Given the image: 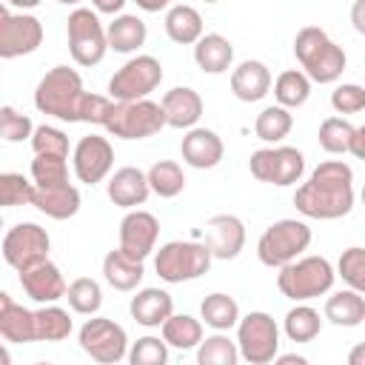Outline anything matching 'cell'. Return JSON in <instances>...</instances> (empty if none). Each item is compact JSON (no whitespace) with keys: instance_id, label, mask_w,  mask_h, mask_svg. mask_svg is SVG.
I'll return each instance as SVG.
<instances>
[{"instance_id":"cell-1","label":"cell","mask_w":365,"mask_h":365,"mask_svg":"<svg viewBox=\"0 0 365 365\" xmlns=\"http://www.w3.org/2000/svg\"><path fill=\"white\" fill-rule=\"evenodd\" d=\"M294 205L311 220H339L354 208V171L342 160L319 163L294 191Z\"/></svg>"},{"instance_id":"cell-2","label":"cell","mask_w":365,"mask_h":365,"mask_svg":"<svg viewBox=\"0 0 365 365\" xmlns=\"http://www.w3.org/2000/svg\"><path fill=\"white\" fill-rule=\"evenodd\" d=\"M86 88L83 80L74 68L68 66H54L48 68L37 88H34V106L43 114H51L63 123H83V103H86Z\"/></svg>"},{"instance_id":"cell-3","label":"cell","mask_w":365,"mask_h":365,"mask_svg":"<svg viewBox=\"0 0 365 365\" xmlns=\"http://www.w3.org/2000/svg\"><path fill=\"white\" fill-rule=\"evenodd\" d=\"M294 54L314 83H336L348 63L342 46H336L319 26H305L297 31Z\"/></svg>"},{"instance_id":"cell-4","label":"cell","mask_w":365,"mask_h":365,"mask_svg":"<svg viewBox=\"0 0 365 365\" xmlns=\"http://www.w3.org/2000/svg\"><path fill=\"white\" fill-rule=\"evenodd\" d=\"M334 279H336V271L325 257H297L294 262L279 268L277 288L282 291V297L294 302H305L328 294Z\"/></svg>"},{"instance_id":"cell-5","label":"cell","mask_w":365,"mask_h":365,"mask_svg":"<svg viewBox=\"0 0 365 365\" xmlns=\"http://www.w3.org/2000/svg\"><path fill=\"white\" fill-rule=\"evenodd\" d=\"M211 248L205 242H194V240H171L165 245H160V251L154 254V271L160 279L177 285V282H191L200 279L208 268H211Z\"/></svg>"},{"instance_id":"cell-6","label":"cell","mask_w":365,"mask_h":365,"mask_svg":"<svg viewBox=\"0 0 365 365\" xmlns=\"http://www.w3.org/2000/svg\"><path fill=\"white\" fill-rule=\"evenodd\" d=\"M163 125H168L163 103L143 97V100H114L103 128L120 140H145L154 137Z\"/></svg>"},{"instance_id":"cell-7","label":"cell","mask_w":365,"mask_h":365,"mask_svg":"<svg viewBox=\"0 0 365 365\" xmlns=\"http://www.w3.org/2000/svg\"><path fill=\"white\" fill-rule=\"evenodd\" d=\"M311 245V228L302 220H277L271 222L259 242H257V257L268 268H282L294 262L305 248Z\"/></svg>"},{"instance_id":"cell-8","label":"cell","mask_w":365,"mask_h":365,"mask_svg":"<svg viewBox=\"0 0 365 365\" xmlns=\"http://www.w3.org/2000/svg\"><path fill=\"white\" fill-rule=\"evenodd\" d=\"M66 34H68V51L77 66H97L106 51H108V34L91 9H74L66 20Z\"/></svg>"},{"instance_id":"cell-9","label":"cell","mask_w":365,"mask_h":365,"mask_svg":"<svg viewBox=\"0 0 365 365\" xmlns=\"http://www.w3.org/2000/svg\"><path fill=\"white\" fill-rule=\"evenodd\" d=\"M237 345L240 356L251 365H268L279 351V325L265 311H251L237 322Z\"/></svg>"},{"instance_id":"cell-10","label":"cell","mask_w":365,"mask_h":365,"mask_svg":"<svg viewBox=\"0 0 365 365\" xmlns=\"http://www.w3.org/2000/svg\"><path fill=\"white\" fill-rule=\"evenodd\" d=\"M163 83V66L151 54H137L123 63L108 80L111 100H143Z\"/></svg>"},{"instance_id":"cell-11","label":"cell","mask_w":365,"mask_h":365,"mask_svg":"<svg viewBox=\"0 0 365 365\" xmlns=\"http://www.w3.org/2000/svg\"><path fill=\"white\" fill-rule=\"evenodd\" d=\"M80 348L94 359V362H106V365H114L120 359L128 356V334L123 325H117L114 319L108 317H91L83 322L80 334Z\"/></svg>"},{"instance_id":"cell-12","label":"cell","mask_w":365,"mask_h":365,"mask_svg":"<svg viewBox=\"0 0 365 365\" xmlns=\"http://www.w3.org/2000/svg\"><path fill=\"white\" fill-rule=\"evenodd\" d=\"M251 177L271 185H294L299 182L305 171V157L299 148L291 145H274V148H257L248 160Z\"/></svg>"},{"instance_id":"cell-13","label":"cell","mask_w":365,"mask_h":365,"mask_svg":"<svg viewBox=\"0 0 365 365\" xmlns=\"http://www.w3.org/2000/svg\"><path fill=\"white\" fill-rule=\"evenodd\" d=\"M48 248H51L48 231L40 228L37 222H17L3 237V259L17 274L43 262V259H48Z\"/></svg>"},{"instance_id":"cell-14","label":"cell","mask_w":365,"mask_h":365,"mask_svg":"<svg viewBox=\"0 0 365 365\" xmlns=\"http://www.w3.org/2000/svg\"><path fill=\"white\" fill-rule=\"evenodd\" d=\"M43 43V23L34 14H14L9 6L0 11V57L14 60L37 51Z\"/></svg>"},{"instance_id":"cell-15","label":"cell","mask_w":365,"mask_h":365,"mask_svg":"<svg viewBox=\"0 0 365 365\" xmlns=\"http://www.w3.org/2000/svg\"><path fill=\"white\" fill-rule=\"evenodd\" d=\"M71 163H74V174H77L80 182H86V185L103 182L108 177L111 165H114V148L106 137L88 134L74 145Z\"/></svg>"},{"instance_id":"cell-16","label":"cell","mask_w":365,"mask_h":365,"mask_svg":"<svg viewBox=\"0 0 365 365\" xmlns=\"http://www.w3.org/2000/svg\"><path fill=\"white\" fill-rule=\"evenodd\" d=\"M157 234H160V222L151 211L128 208V214L120 222V245L117 248L134 259H145L157 245Z\"/></svg>"},{"instance_id":"cell-17","label":"cell","mask_w":365,"mask_h":365,"mask_svg":"<svg viewBox=\"0 0 365 365\" xmlns=\"http://www.w3.org/2000/svg\"><path fill=\"white\" fill-rule=\"evenodd\" d=\"M20 288L29 299H34L37 305H48V302H57L66 297L68 285L60 274V268L51 262V259H43L26 271H20Z\"/></svg>"},{"instance_id":"cell-18","label":"cell","mask_w":365,"mask_h":365,"mask_svg":"<svg viewBox=\"0 0 365 365\" xmlns=\"http://www.w3.org/2000/svg\"><path fill=\"white\" fill-rule=\"evenodd\" d=\"M205 245L214 259H234L245 245V225L234 214H217L205 222Z\"/></svg>"},{"instance_id":"cell-19","label":"cell","mask_w":365,"mask_h":365,"mask_svg":"<svg viewBox=\"0 0 365 365\" xmlns=\"http://www.w3.org/2000/svg\"><path fill=\"white\" fill-rule=\"evenodd\" d=\"M106 194L114 205L120 208H137L148 200L151 194V182H148V174L134 168V165H125V168H117L106 185Z\"/></svg>"},{"instance_id":"cell-20","label":"cell","mask_w":365,"mask_h":365,"mask_svg":"<svg viewBox=\"0 0 365 365\" xmlns=\"http://www.w3.org/2000/svg\"><path fill=\"white\" fill-rule=\"evenodd\" d=\"M180 151H182V160L191 165V168H214L220 165L222 154H225V145L220 140L217 131L211 128H188V134L182 137L180 143Z\"/></svg>"},{"instance_id":"cell-21","label":"cell","mask_w":365,"mask_h":365,"mask_svg":"<svg viewBox=\"0 0 365 365\" xmlns=\"http://www.w3.org/2000/svg\"><path fill=\"white\" fill-rule=\"evenodd\" d=\"M231 91L242 103H259L271 91V71L259 60H242L231 71Z\"/></svg>"},{"instance_id":"cell-22","label":"cell","mask_w":365,"mask_h":365,"mask_svg":"<svg viewBox=\"0 0 365 365\" xmlns=\"http://www.w3.org/2000/svg\"><path fill=\"white\" fill-rule=\"evenodd\" d=\"M160 103L165 111V123L171 128H194L197 120L202 117V97L188 86H177L165 91Z\"/></svg>"},{"instance_id":"cell-23","label":"cell","mask_w":365,"mask_h":365,"mask_svg":"<svg viewBox=\"0 0 365 365\" xmlns=\"http://www.w3.org/2000/svg\"><path fill=\"white\" fill-rule=\"evenodd\" d=\"M0 336L6 342H11V345L37 342V334H34V311H29L20 302H14L6 291L0 294Z\"/></svg>"},{"instance_id":"cell-24","label":"cell","mask_w":365,"mask_h":365,"mask_svg":"<svg viewBox=\"0 0 365 365\" xmlns=\"http://www.w3.org/2000/svg\"><path fill=\"white\" fill-rule=\"evenodd\" d=\"M128 311H131L134 322H140L145 328H160L174 314V299L163 288H143L131 297Z\"/></svg>"},{"instance_id":"cell-25","label":"cell","mask_w":365,"mask_h":365,"mask_svg":"<svg viewBox=\"0 0 365 365\" xmlns=\"http://www.w3.org/2000/svg\"><path fill=\"white\" fill-rule=\"evenodd\" d=\"M40 214L51 217V220H71L80 211V191L71 182L63 185H51V188H37L34 191V202H31Z\"/></svg>"},{"instance_id":"cell-26","label":"cell","mask_w":365,"mask_h":365,"mask_svg":"<svg viewBox=\"0 0 365 365\" xmlns=\"http://www.w3.org/2000/svg\"><path fill=\"white\" fill-rule=\"evenodd\" d=\"M103 277L106 282L114 288V291H134L143 277H145V268H143V259H134L128 257L125 251H108L106 259H103Z\"/></svg>"},{"instance_id":"cell-27","label":"cell","mask_w":365,"mask_h":365,"mask_svg":"<svg viewBox=\"0 0 365 365\" xmlns=\"http://www.w3.org/2000/svg\"><path fill=\"white\" fill-rule=\"evenodd\" d=\"M194 60L205 74H222L234 63V46L222 34H202L194 43Z\"/></svg>"},{"instance_id":"cell-28","label":"cell","mask_w":365,"mask_h":365,"mask_svg":"<svg viewBox=\"0 0 365 365\" xmlns=\"http://www.w3.org/2000/svg\"><path fill=\"white\" fill-rule=\"evenodd\" d=\"M325 319L339 328H356L365 319V297L354 288L331 294L325 299Z\"/></svg>"},{"instance_id":"cell-29","label":"cell","mask_w":365,"mask_h":365,"mask_svg":"<svg viewBox=\"0 0 365 365\" xmlns=\"http://www.w3.org/2000/svg\"><path fill=\"white\" fill-rule=\"evenodd\" d=\"M165 34L180 46H194L202 37V17L194 6L177 3L165 14Z\"/></svg>"},{"instance_id":"cell-30","label":"cell","mask_w":365,"mask_h":365,"mask_svg":"<svg viewBox=\"0 0 365 365\" xmlns=\"http://www.w3.org/2000/svg\"><path fill=\"white\" fill-rule=\"evenodd\" d=\"M106 34H108V48L120 54H131L145 43L148 29L137 14H117L114 23H108Z\"/></svg>"},{"instance_id":"cell-31","label":"cell","mask_w":365,"mask_h":365,"mask_svg":"<svg viewBox=\"0 0 365 365\" xmlns=\"http://www.w3.org/2000/svg\"><path fill=\"white\" fill-rule=\"evenodd\" d=\"M200 317L208 328L214 331H231L237 322H240V305L234 297L222 294V291H214L202 299L200 305Z\"/></svg>"},{"instance_id":"cell-32","label":"cell","mask_w":365,"mask_h":365,"mask_svg":"<svg viewBox=\"0 0 365 365\" xmlns=\"http://www.w3.org/2000/svg\"><path fill=\"white\" fill-rule=\"evenodd\" d=\"M34 334L37 342H63L71 334V317L60 305L48 302L34 311Z\"/></svg>"},{"instance_id":"cell-33","label":"cell","mask_w":365,"mask_h":365,"mask_svg":"<svg viewBox=\"0 0 365 365\" xmlns=\"http://www.w3.org/2000/svg\"><path fill=\"white\" fill-rule=\"evenodd\" d=\"M163 339L171 345V348H180V351H188V348H197L202 342V322L188 317V314H171L163 325Z\"/></svg>"},{"instance_id":"cell-34","label":"cell","mask_w":365,"mask_h":365,"mask_svg":"<svg viewBox=\"0 0 365 365\" xmlns=\"http://www.w3.org/2000/svg\"><path fill=\"white\" fill-rule=\"evenodd\" d=\"M274 97L285 108H299L311 97V77L299 68H288L274 80Z\"/></svg>"},{"instance_id":"cell-35","label":"cell","mask_w":365,"mask_h":365,"mask_svg":"<svg viewBox=\"0 0 365 365\" xmlns=\"http://www.w3.org/2000/svg\"><path fill=\"white\" fill-rule=\"evenodd\" d=\"M282 328H285V336L291 342H311V339L319 336L322 319H319V311H314L311 305H294L285 314Z\"/></svg>"},{"instance_id":"cell-36","label":"cell","mask_w":365,"mask_h":365,"mask_svg":"<svg viewBox=\"0 0 365 365\" xmlns=\"http://www.w3.org/2000/svg\"><path fill=\"white\" fill-rule=\"evenodd\" d=\"M291 125H294V117H291V111H288L285 106H279V103L262 108V111L257 114V120H254V131H257V137H259L262 143H279V140H285L288 131H291Z\"/></svg>"},{"instance_id":"cell-37","label":"cell","mask_w":365,"mask_h":365,"mask_svg":"<svg viewBox=\"0 0 365 365\" xmlns=\"http://www.w3.org/2000/svg\"><path fill=\"white\" fill-rule=\"evenodd\" d=\"M148 182H151V191L157 197L171 200V197H177L185 188V174H182L180 163H174V160H157L148 168Z\"/></svg>"},{"instance_id":"cell-38","label":"cell","mask_w":365,"mask_h":365,"mask_svg":"<svg viewBox=\"0 0 365 365\" xmlns=\"http://www.w3.org/2000/svg\"><path fill=\"white\" fill-rule=\"evenodd\" d=\"M66 299H68V305H71L74 314L94 317V314L100 311V305H103V288H100V282L91 279V277H77V279L68 285Z\"/></svg>"},{"instance_id":"cell-39","label":"cell","mask_w":365,"mask_h":365,"mask_svg":"<svg viewBox=\"0 0 365 365\" xmlns=\"http://www.w3.org/2000/svg\"><path fill=\"white\" fill-rule=\"evenodd\" d=\"M31 180L37 188H51L68 182V157L63 154H34Z\"/></svg>"},{"instance_id":"cell-40","label":"cell","mask_w":365,"mask_h":365,"mask_svg":"<svg viewBox=\"0 0 365 365\" xmlns=\"http://www.w3.org/2000/svg\"><path fill=\"white\" fill-rule=\"evenodd\" d=\"M237 359H240V345L228 339L222 331H217L214 336H205L197 345L200 365H237Z\"/></svg>"},{"instance_id":"cell-41","label":"cell","mask_w":365,"mask_h":365,"mask_svg":"<svg viewBox=\"0 0 365 365\" xmlns=\"http://www.w3.org/2000/svg\"><path fill=\"white\" fill-rule=\"evenodd\" d=\"M354 125L342 117H328L319 125V145L328 154H351V143H354Z\"/></svg>"},{"instance_id":"cell-42","label":"cell","mask_w":365,"mask_h":365,"mask_svg":"<svg viewBox=\"0 0 365 365\" xmlns=\"http://www.w3.org/2000/svg\"><path fill=\"white\" fill-rule=\"evenodd\" d=\"M34 180L29 182L23 174H14V171H6L0 174V202L6 208H14V205H31L34 202Z\"/></svg>"},{"instance_id":"cell-43","label":"cell","mask_w":365,"mask_h":365,"mask_svg":"<svg viewBox=\"0 0 365 365\" xmlns=\"http://www.w3.org/2000/svg\"><path fill=\"white\" fill-rule=\"evenodd\" d=\"M336 274L342 277V282L348 288L365 294V248H359V245L345 248L336 262Z\"/></svg>"},{"instance_id":"cell-44","label":"cell","mask_w":365,"mask_h":365,"mask_svg":"<svg viewBox=\"0 0 365 365\" xmlns=\"http://www.w3.org/2000/svg\"><path fill=\"white\" fill-rule=\"evenodd\" d=\"M168 342L160 336H140L128 348V362L131 365H165L168 362Z\"/></svg>"},{"instance_id":"cell-45","label":"cell","mask_w":365,"mask_h":365,"mask_svg":"<svg viewBox=\"0 0 365 365\" xmlns=\"http://www.w3.org/2000/svg\"><path fill=\"white\" fill-rule=\"evenodd\" d=\"M31 134H34V125L26 114H20L14 106L0 108V137L6 143H23V140H31Z\"/></svg>"},{"instance_id":"cell-46","label":"cell","mask_w":365,"mask_h":365,"mask_svg":"<svg viewBox=\"0 0 365 365\" xmlns=\"http://www.w3.org/2000/svg\"><path fill=\"white\" fill-rule=\"evenodd\" d=\"M31 148L34 154H63L68 157V137L66 131L54 128V125H37L31 134Z\"/></svg>"},{"instance_id":"cell-47","label":"cell","mask_w":365,"mask_h":365,"mask_svg":"<svg viewBox=\"0 0 365 365\" xmlns=\"http://www.w3.org/2000/svg\"><path fill=\"white\" fill-rule=\"evenodd\" d=\"M331 106L336 114H359L365 111V88L356 83H342L331 91Z\"/></svg>"},{"instance_id":"cell-48","label":"cell","mask_w":365,"mask_h":365,"mask_svg":"<svg viewBox=\"0 0 365 365\" xmlns=\"http://www.w3.org/2000/svg\"><path fill=\"white\" fill-rule=\"evenodd\" d=\"M114 100L111 97H103V94H86V103H83V123H91V125H106V117L111 111Z\"/></svg>"},{"instance_id":"cell-49","label":"cell","mask_w":365,"mask_h":365,"mask_svg":"<svg viewBox=\"0 0 365 365\" xmlns=\"http://www.w3.org/2000/svg\"><path fill=\"white\" fill-rule=\"evenodd\" d=\"M91 6L100 14H120L123 6H125V0H91Z\"/></svg>"},{"instance_id":"cell-50","label":"cell","mask_w":365,"mask_h":365,"mask_svg":"<svg viewBox=\"0 0 365 365\" xmlns=\"http://www.w3.org/2000/svg\"><path fill=\"white\" fill-rule=\"evenodd\" d=\"M351 23L359 34H365V0H354L351 6Z\"/></svg>"},{"instance_id":"cell-51","label":"cell","mask_w":365,"mask_h":365,"mask_svg":"<svg viewBox=\"0 0 365 365\" xmlns=\"http://www.w3.org/2000/svg\"><path fill=\"white\" fill-rule=\"evenodd\" d=\"M351 154L356 160H365V125H359L354 131V143H351Z\"/></svg>"},{"instance_id":"cell-52","label":"cell","mask_w":365,"mask_h":365,"mask_svg":"<svg viewBox=\"0 0 365 365\" xmlns=\"http://www.w3.org/2000/svg\"><path fill=\"white\" fill-rule=\"evenodd\" d=\"M143 11H160V9H165L171 0H134Z\"/></svg>"},{"instance_id":"cell-53","label":"cell","mask_w":365,"mask_h":365,"mask_svg":"<svg viewBox=\"0 0 365 365\" xmlns=\"http://www.w3.org/2000/svg\"><path fill=\"white\" fill-rule=\"evenodd\" d=\"M348 362H351V365H365V342H359L356 348H351Z\"/></svg>"},{"instance_id":"cell-54","label":"cell","mask_w":365,"mask_h":365,"mask_svg":"<svg viewBox=\"0 0 365 365\" xmlns=\"http://www.w3.org/2000/svg\"><path fill=\"white\" fill-rule=\"evenodd\" d=\"M277 362H279V365H294V362H297V365H305L308 359H305V356H297V354H285V356H277Z\"/></svg>"},{"instance_id":"cell-55","label":"cell","mask_w":365,"mask_h":365,"mask_svg":"<svg viewBox=\"0 0 365 365\" xmlns=\"http://www.w3.org/2000/svg\"><path fill=\"white\" fill-rule=\"evenodd\" d=\"M43 0H6V6H14V9H34L40 6Z\"/></svg>"},{"instance_id":"cell-56","label":"cell","mask_w":365,"mask_h":365,"mask_svg":"<svg viewBox=\"0 0 365 365\" xmlns=\"http://www.w3.org/2000/svg\"><path fill=\"white\" fill-rule=\"evenodd\" d=\"M57 3H63V6H77V3H83V0H57Z\"/></svg>"},{"instance_id":"cell-57","label":"cell","mask_w":365,"mask_h":365,"mask_svg":"<svg viewBox=\"0 0 365 365\" xmlns=\"http://www.w3.org/2000/svg\"><path fill=\"white\" fill-rule=\"evenodd\" d=\"M362 205H365V188H362Z\"/></svg>"},{"instance_id":"cell-58","label":"cell","mask_w":365,"mask_h":365,"mask_svg":"<svg viewBox=\"0 0 365 365\" xmlns=\"http://www.w3.org/2000/svg\"><path fill=\"white\" fill-rule=\"evenodd\" d=\"M205 3H220V0H205Z\"/></svg>"}]
</instances>
